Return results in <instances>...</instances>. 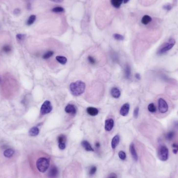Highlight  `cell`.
I'll list each match as a JSON object with an SVG mask.
<instances>
[{
	"label": "cell",
	"mask_w": 178,
	"mask_h": 178,
	"mask_svg": "<svg viewBox=\"0 0 178 178\" xmlns=\"http://www.w3.org/2000/svg\"><path fill=\"white\" fill-rule=\"evenodd\" d=\"M39 129L37 127L31 128L29 131V134L31 136H35L39 134Z\"/></svg>",
	"instance_id": "16"
},
{
	"label": "cell",
	"mask_w": 178,
	"mask_h": 178,
	"mask_svg": "<svg viewBox=\"0 0 178 178\" xmlns=\"http://www.w3.org/2000/svg\"><path fill=\"white\" fill-rule=\"evenodd\" d=\"M135 78L138 79V80H140L141 79V76H140V75L139 74H135Z\"/></svg>",
	"instance_id": "41"
},
{
	"label": "cell",
	"mask_w": 178,
	"mask_h": 178,
	"mask_svg": "<svg viewBox=\"0 0 178 178\" xmlns=\"http://www.w3.org/2000/svg\"><path fill=\"white\" fill-rule=\"evenodd\" d=\"M129 110H130V105H129V104H124L122 105V106L121 107L120 109V114H121V115L123 116H126L128 114Z\"/></svg>",
	"instance_id": "9"
},
{
	"label": "cell",
	"mask_w": 178,
	"mask_h": 178,
	"mask_svg": "<svg viewBox=\"0 0 178 178\" xmlns=\"http://www.w3.org/2000/svg\"><path fill=\"white\" fill-rule=\"evenodd\" d=\"M50 166V160L46 157H40L36 162V166L38 170L42 173L46 171Z\"/></svg>",
	"instance_id": "2"
},
{
	"label": "cell",
	"mask_w": 178,
	"mask_h": 178,
	"mask_svg": "<svg viewBox=\"0 0 178 178\" xmlns=\"http://www.w3.org/2000/svg\"><path fill=\"white\" fill-rule=\"evenodd\" d=\"M175 44L176 41L175 40L173 39H170L167 43H165L162 45L158 52V54H163L165 53H166L170 50H171L173 46L175 45Z\"/></svg>",
	"instance_id": "4"
},
{
	"label": "cell",
	"mask_w": 178,
	"mask_h": 178,
	"mask_svg": "<svg viewBox=\"0 0 178 178\" xmlns=\"http://www.w3.org/2000/svg\"><path fill=\"white\" fill-rule=\"evenodd\" d=\"M111 93L113 98H114L115 99L119 98L121 94L120 90L117 88H112L111 91Z\"/></svg>",
	"instance_id": "13"
},
{
	"label": "cell",
	"mask_w": 178,
	"mask_h": 178,
	"mask_svg": "<svg viewBox=\"0 0 178 178\" xmlns=\"http://www.w3.org/2000/svg\"><path fill=\"white\" fill-rule=\"evenodd\" d=\"M81 145L85 150L87 151L93 152L94 151V149L92 147L90 144L87 141H83L81 143Z\"/></svg>",
	"instance_id": "12"
},
{
	"label": "cell",
	"mask_w": 178,
	"mask_h": 178,
	"mask_svg": "<svg viewBox=\"0 0 178 178\" xmlns=\"http://www.w3.org/2000/svg\"><path fill=\"white\" fill-rule=\"evenodd\" d=\"M58 147L59 149L63 150L65 148H66V144L65 143H59L58 144Z\"/></svg>",
	"instance_id": "37"
},
{
	"label": "cell",
	"mask_w": 178,
	"mask_h": 178,
	"mask_svg": "<svg viewBox=\"0 0 178 178\" xmlns=\"http://www.w3.org/2000/svg\"><path fill=\"white\" fill-rule=\"evenodd\" d=\"M56 59L57 60V61L61 64L62 65H65L67 62V59L66 57H64V56H57L56 57Z\"/></svg>",
	"instance_id": "21"
},
{
	"label": "cell",
	"mask_w": 178,
	"mask_h": 178,
	"mask_svg": "<svg viewBox=\"0 0 178 178\" xmlns=\"http://www.w3.org/2000/svg\"><path fill=\"white\" fill-rule=\"evenodd\" d=\"M20 12H21V11H20L19 9H16L15 10H14V11H13V13L15 14V15H18L20 13Z\"/></svg>",
	"instance_id": "39"
},
{
	"label": "cell",
	"mask_w": 178,
	"mask_h": 178,
	"mask_svg": "<svg viewBox=\"0 0 178 178\" xmlns=\"http://www.w3.org/2000/svg\"><path fill=\"white\" fill-rule=\"evenodd\" d=\"M172 146L174 148V149H173V153L175 154H177L178 152V144H173L172 145Z\"/></svg>",
	"instance_id": "35"
},
{
	"label": "cell",
	"mask_w": 178,
	"mask_h": 178,
	"mask_svg": "<svg viewBox=\"0 0 178 178\" xmlns=\"http://www.w3.org/2000/svg\"><path fill=\"white\" fill-rule=\"evenodd\" d=\"M114 125V121L112 119H108L105 120V129L106 131H110L112 130Z\"/></svg>",
	"instance_id": "8"
},
{
	"label": "cell",
	"mask_w": 178,
	"mask_h": 178,
	"mask_svg": "<svg viewBox=\"0 0 178 178\" xmlns=\"http://www.w3.org/2000/svg\"><path fill=\"white\" fill-rule=\"evenodd\" d=\"M14 154V151L11 148L7 149L4 152V155L7 158H11L13 156Z\"/></svg>",
	"instance_id": "19"
},
{
	"label": "cell",
	"mask_w": 178,
	"mask_h": 178,
	"mask_svg": "<svg viewBox=\"0 0 178 178\" xmlns=\"http://www.w3.org/2000/svg\"><path fill=\"white\" fill-rule=\"evenodd\" d=\"M65 111L68 114H71L72 115L76 114L77 112V110L75 106L71 104H69L66 106L65 109Z\"/></svg>",
	"instance_id": "10"
},
{
	"label": "cell",
	"mask_w": 178,
	"mask_h": 178,
	"mask_svg": "<svg viewBox=\"0 0 178 178\" xmlns=\"http://www.w3.org/2000/svg\"><path fill=\"white\" fill-rule=\"evenodd\" d=\"M113 37H114V39H115L117 40H119V41H121V40H123L124 39L123 36L118 33L114 34L113 35Z\"/></svg>",
	"instance_id": "28"
},
{
	"label": "cell",
	"mask_w": 178,
	"mask_h": 178,
	"mask_svg": "<svg viewBox=\"0 0 178 178\" xmlns=\"http://www.w3.org/2000/svg\"><path fill=\"white\" fill-rule=\"evenodd\" d=\"M124 72L125 77L127 79H129L130 77L131 74V68L128 64H127L126 66H125Z\"/></svg>",
	"instance_id": "17"
},
{
	"label": "cell",
	"mask_w": 178,
	"mask_h": 178,
	"mask_svg": "<svg viewBox=\"0 0 178 178\" xmlns=\"http://www.w3.org/2000/svg\"><path fill=\"white\" fill-rule=\"evenodd\" d=\"M50 1H52V2H55V3H62L64 1V0H50Z\"/></svg>",
	"instance_id": "40"
},
{
	"label": "cell",
	"mask_w": 178,
	"mask_h": 178,
	"mask_svg": "<svg viewBox=\"0 0 178 178\" xmlns=\"http://www.w3.org/2000/svg\"><path fill=\"white\" fill-rule=\"evenodd\" d=\"M88 61L89 62V63H90V64H92V65L95 64V63H96L95 59H94L93 57H92L91 56H88Z\"/></svg>",
	"instance_id": "34"
},
{
	"label": "cell",
	"mask_w": 178,
	"mask_h": 178,
	"mask_svg": "<svg viewBox=\"0 0 178 178\" xmlns=\"http://www.w3.org/2000/svg\"><path fill=\"white\" fill-rule=\"evenodd\" d=\"M163 8L164 9L166 10H167V11H169L171 9V5L170 4H166V5H165L164 6H163Z\"/></svg>",
	"instance_id": "36"
},
{
	"label": "cell",
	"mask_w": 178,
	"mask_h": 178,
	"mask_svg": "<svg viewBox=\"0 0 178 178\" xmlns=\"http://www.w3.org/2000/svg\"><path fill=\"white\" fill-rule=\"evenodd\" d=\"M129 1V0H123V3L124 4H126V3H128Z\"/></svg>",
	"instance_id": "43"
},
{
	"label": "cell",
	"mask_w": 178,
	"mask_h": 178,
	"mask_svg": "<svg viewBox=\"0 0 178 178\" xmlns=\"http://www.w3.org/2000/svg\"><path fill=\"white\" fill-rule=\"evenodd\" d=\"M157 156L158 158L163 161L167 160L169 157V150L168 148L165 146L162 145L160 146L158 149Z\"/></svg>",
	"instance_id": "3"
},
{
	"label": "cell",
	"mask_w": 178,
	"mask_h": 178,
	"mask_svg": "<svg viewBox=\"0 0 178 178\" xmlns=\"http://www.w3.org/2000/svg\"><path fill=\"white\" fill-rule=\"evenodd\" d=\"M97 170V168L95 166H92L91 167V168L89 170V175L92 176L93 175L95 174Z\"/></svg>",
	"instance_id": "31"
},
{
	"label": "cell",
	"mask_w": 178,
	"mask_h": 178,
	"mask_svg": "<svg viewBox=\"0 0 178 178\" xmlns=\"http://www.w3.org/2000/svg\"><path fill=\"white\" fill-rule=\"evenodd\" d=\"M26 38V34H17L16 35V38H17L18 40L20 41H22V40H23Z\"/></svg>",
	"instance_id": "32"
},
{
	"label": "cell",
	"mask_w": 178,
	"mask_h": 178,
	"mask_svg": "<svg viewBox=\"0 0 178 178\" xmlns=\"http://www.w3.org/2000/svg\"><path fill=\"white\" fill-rule=\"evenodd\" d=\"M107 178H118V177H117V176L116 173H111Z\"/></svg>",
	"instance_id": "38"
},
{
	"label": "cell",
	"mask_w": 178,
	"mask_h": 178,
	"mask_svg": "<svg viewBox=\"0 0 178 178\" xmlns=\"http://www.w3.org/2000/svg\"><path fill=\"white\" fill-rule=\"evenodd\" d=\"M118 155L121 160H125L126 159V154L123 151H120L118 153Z\"/></svg>",
	"instance_id": "29"
},
{
	"label": "cell",
	"mask_w": 178,
	"mask_h": 178,
	"mask_svg": "<svg viewBox=\"0 0 178 178\" xmlns=\"http://www.w3.org/2000/svg\"><path fill=\"white\" fill-rule=\"evenodd\" d=\"M152 21V18L148 15H144L142 18V23L143 25H147Z\"/></svg>",
	"instance_id": "20"
},
{
	"label": "cell",
	"mask_w": 178,
	"mask_h": 178,
	"mask_svg": "<svg viewBox=\"0 0 178 178\" xmlns=\"http://www.w3.org/2000/svg\"><path fill=\"white\" fill-rule=\"evenodd\" d=\"M52 110V106L49 100H46L42 104L40 112L42 115H46L50 113Z\"/></svg>",
	"instance_id": "5"
},
{
	"label": "cell",
	"mask_w": 178,
	"mask_h": 178,
	"mask_svg": "<svg viewBox=\"0 0 178 178\" xmlns=\"http://www.w3.org/2000/svg\"><path fill=\"white\" fill-rule=\"evenodd\" d=\"M3 51L5 53H9L11 51V47L9 45H5L2 48Z\"/></svg>",
	"instance_id": "30"
},
{
	"label": "cell",
	"mask_w": 178,
	"mask_h": 178,
	"mask_svg": "<svg viewBox=\"0 0 178 178\" xmlns=\"http://www.w3.org/2000/svg\"><path fill=\"white\" fill-rule=\"evenodd\" d=\"M87 111L89 115H90L92 116H96L99 114V110L98 109L93 107H88L87 110Z\"/></svg>",
	"instance_id": "14"
},
{
	"label": "cell",
	"mask_w": 178,
	"mask_h": 178,
	"mask_svg": "<svg viewBox=\"0 0 178 178\" xmlns=\"http://www.w3.org/2000/svg\"><path fill=\"white\" fill-rule=\"evenodd\" d=\"M66 141V136L63 134H61L59 135L58 137V142L59 143H65Z\"/></svg>",
	"instance_id": "24"
},
{
	"label": "cell",
	"mask_w": 178,
	"mask_h": 178,
	"mask_svg": "<svg viewBox=\"0 0 178 178\" xmlns=\"http://www.w3.org/2000/svg\"><path fill=\"white\" fill-rule=\"evenodd\" d=\"M85 89H86V84L82 81H77L75 82L71 83L70 85V89L72 94L77 96L83 93Z\"/></svg>",
	"instance_id": "1"
},
{
	"label": "cell",
	"mask_w": 178,
	"mask_h": 178,
	"mask_svg": "<svg viewBox=\"0 0 178 178\" xmlns=\"http://www.w3.org/2000/svg\"><path fill=\"white\" fill-rule=\"evenodd\" d=\"M95 146H96V148H100V143L96 142V144H95Z\"/></svg>",
	"instance_id": "42"
},
{
	"label": "cell",
	"mask_w": 178,
	"mask_h": 178,
	"mask_svg": "<svg viewBox=\"0 0 178 178\" xmlns=\"http://www.w3.org/2000/svg\"><path fill=\"white\" fill-rule=\"evenodd\" d=\"M58 170L57 168L55 166H52L48 173V177L49 178H56L58 176Z\"/></svg>",
	"instance_id": "7"
},
{
	"label": "cell",
	"mask_w": 178,
	"mask_h": 178,
	"mask_svg": "<svg viewBox=\"0 0 178 178\" xmlns=\"http://www.w3.org/2000/svg\"><path fill=\"white\" fill-rule=\"evenodd\" d=\"M54 54V52L53 51H48L46 53L44 54L43 56V58L44 59H47L50 58Z\"/></svg>",
	"instance_id": "26"
},
{
	"label": "cell",
	"mask_w": 178,
	"mask_h": 178,
	"mask_svg": "<svg viewBox=\"0 0 178 178\" xmlns=\"http://www.w3.org/2000/svg\"><path fill=\"white\" fill-rule=\"evenodd\" d=\"M123 2V0H111L112 5L117 9H118L120 7Z\"/></svg>",
	"instance_id": "18"
},
{
	"label": "cell",
	"mask_w": 178,
	"mask_h": 178,
	"mask_svg": "<svg viewBox=\"0 0 178 178\" xmlns=\"http://www.w3.org/2000/svg\"><path fill=\"white\" fill-rule=\"evenodd\" d=\"M36 19V16L34 15H31L29 18H28V21H27V24L28 25V26H30L31 25H32L33 24L35 21Z\"/></svg>",
	"instance_id": "22"
},
{
	"label": "cell",
	"mask_w": 178,
	"mask_h": 178,
	"mask_svg": "<svg viewBox=\"0 0 178 178\" xmlns=\"http://www.w3.org/2000/svg\"><path fill=\"white\" fill-rule=\"evenodd\" d=\"M158 110L161 114H164L168 110V105L166 100L162 98L158 100Z\"/></svg>",
	"instance_id": "6"
},
{
	"label": "cell",
	"mask_w": 178,
	"mask_h": 178,
	"mask_svg": "<svg viewBox=\"0 0 178 178\" xmlns=\"http://www.w3.org/2000/svg\"><path fill=\"white\" fill-rule=\"evenodd\" d=\"M119 140L120 137L118 135H116L113 137L111 141V147L112 149L116 148V147L119 143Z\"/></svg>",
	"instance_id": "15"
},
{
	"label": "cell",
	"mask_w": 178,
	"mask_h": 178,
	"mask_svg": "<svg viewBox=\"0 0 178 178\" xmlns=\"http://www.w3.org/2000/svg\"><path fill=\"white\" fill-rule=\"evenodd\" d=\"M139 107H136L134 110V112H133V116L135 118H137V117L139 116Z\"/></svg>",
	"instance_id": "33"
},
{
	"label": "cell",
	"mask_w": 178,
	"mask_h": 178,
	"mask_svg": "<svg viewBox=\"0 0 178 178\" xmlns=\"http://www.w3.org/2000/svg\"><path fill=\"white\" fill-rule=\"evenodd\" d=\"M130 152L133 158L134 159L135 161H137V159H138V156H137V153L134 147V145L133 143H131L130 145Z\"/></svg>",
	"instance_id": "11"
},
{
	"label": "cell",
	"mask_w": 178,
	"mask_h": 178,
	"mask_svg": "<svg viewBox=\"0 0 178 178\" xmlns=\"http://www.w3.org/2000/svg\"><path fill=\"white\" fill-rule=\"evenodd\" d=\"M52 11L53 12H54V13H63V12L65 11V10L63 7L61 6H57L53 8V9L52 10Z\"/></svg>",
	"instance_id": "23"
},
{
	"label": "cell",
	"mask_w": 178,
	"mask_h": 178,
	"mask_svg": "<svg viewBox=\"0 0 178 178\" xmlns=\"http://www.w3.org/2000/svg\"><path fill=\"white\" fill-rule=\"evenodd\" d=\"M174 136H175V132L173 131H169L166 135V138L168 140H171L173 138Z\"/></svg>",
	"instance_id": "27"
},
{
	"label": "cell",
	"mask_w": 178,
	"mask_h": 178,
	"mask_svg": "<svg viewBox=\"0 0 178 178\" xmlns=\"http://www.w3.org/2000/svg\"><path fill=\"white\" fill-rule=\"evenodd\" d=\"M1 82V77H0V83Z\"/></svg>",
	"instance_id": "44"
},
{
	"label": "cell",
	"mask_w": 178,
	"mask_h": 178,
	"mask_svg": "<svg viewBox=\"0 0 178 178\" xmlns=\"http://www.w3.org/2000/svg\"><path fill=\"white\" fill-rule=\"evenodd\" d=\"M148 110L151 112H155L156 111V108L154 103H151L148 105Z\"/></svg>",
	"instance_id": "25"
}]
</instances>
